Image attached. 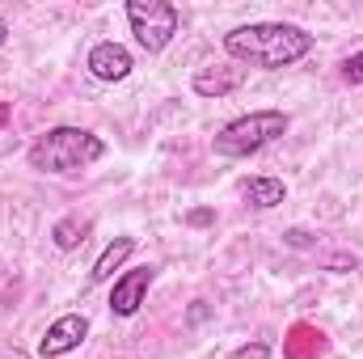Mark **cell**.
<instances>
[{"instance_id":"obj_1","label":"cell","mask_w":363,"mask_h":359,"mask_svg":"<svg viewBox=\"0 0 363 359\" xmlns=\"http://www.w3.org/2000/svg\"><path fill=\"white\" fill-rule=\"evenodd\" d=\"M224 51L241 68L279 72V68L300 64L313 51V34L304 26H291V21H254V26L228 30L224 34Z\"/></svg>"},{"instance_id":"obj_2","label":"cell","mask_w":363,"mask_h":359,"mask_svg":"<svg viewBox=\"0 0 363 359\" xmlns=\"http://www.w3.org/2000/svg\"><path fill=\"white\" fill-rule=\"evenodd\" d=\"M101 157H106V140L85 131V127H47L26 153L30 170L55 174V178H72V174L89 170Z\"/></svg>"},{"instance_id":"obj_3","label":"cell","mask_w":363,"mask_h":359,"mask_svg":"<svg viewBox=\"0 0 363 359\" xmlns=\"http://www.w3.org/2000/svg\"><path fill=\"white\" fill-rule=\"evenodd\" d=\"M287 127H291V118H287L283 110H250V114H241V118L224 123V127L216 131L211 148H216V157L241 161V157L262 153V148L274 144V140H283V136H287Z\"/></svg>"},{"instance_id":"obj_4","label":"cell","mask_w":363,"mask_h":359,"mask_svg":"<svg viewBox=\"0 0 363 359\" xmlns=\"http://www.w3.org/2000/svg\"><path fill=\"white\" fill-rule=\"evenodd\" d=\"M127 21H131L135 43L148 55H157V51H165L174 43V34L182 26V13H178V4H169V0H127Z\"/></svg>"},{"instance_id":"obj_5","label":"cell","mask_w":363,"mask_h":359,"mask_svg":"<svg viewBox=\"0 0 363 359\" xmlns=\"http://www.w3.org/2000/svg\"><path fill=\"white\" fill-rule=\"evenodd\" d=\"M152 279H157V267H135L127 275H118L114 287H110V313L114 317H135L144 309V300H148Z\"/></svg>"},{"instance_id":"obj_6","label":"cell","mask_w":363,"mask_h":359,"mask_svg":"<svg viewBox=\"0 0 363 359\" xmlns=\"http://www.w3.org/2000/svg\"><path fill=\"white\" fill-rule=\"evenodd\" d=\"M85 334H89V317H85V313H64V317H55V321L47 326V334H43V343H38V355L43 359L68 355V351H77V347L85 343Z\"/></svg>"},{"instance_id":"obj_7","label":"cell","mask_w":363,"mask_h":359,"mask_svg":"<svg viewBox=\"0 0 363 359\" xmlns=\"http://www.w3.org/2000/svg\"><path fill=\"white\" fill-rule=\"evenodd\" d=\"M85 68H89L97 81L114 85V81H127L135 64H131V51H127L123 43H97L89 51V60H85Z\"/></svg>"},{"instance_id":"obj_8","label":"cell","mask_w":363,"mask_h":359,"mask_svg":"<svg viewBox=\"0 0 363 359\" xmlns=\"http://www.w3.org/2000/svg\"><path fill=\"white\" fill-rule=\"evenodd\" d=\"M241 81H245V68H241V64H224V68H203V72H194L190 89L199 93V97H228V93L241 89Z\"/></svg>"},{"instance_id":"obj_9","label":"cell","mask_w":363,"mask_h":359,"mask_svg":"<svg viewBox=\"0 0 363 359\" xmlns=\"http://www.w3.org/2000/svg\"><path fill=\"white\" fill-rule=\"evenodd\" d=\"M131 254H135V237H114V241L101 250V258L93 263V283H106V279H114V270L123 267Z\"/></svg>"},{"instance_id":"obj_10","label":"cell","mask_w":363,"mask_h":359,"mask_svg":"<svg viewBox=\"0 0 363 359\" xmlns=\"http://www.w3.org/2000/svg\"><path fill=\"white\" fill-rule=\"evenodd\" d=\"M241 194H245V203H250V207L271 211V207H279V203L287 199V186H283L279 178H250L245 186H241Z\"/></svg>"},{"instance_id":"obj_11","label":"cell","mask_w":363,"mask_h":359,"mask_svg":"<svg viewBox=\"0 0 363 359\" xmlns=\"http://www.w3.org/2000/svg\"><path fill=\"white\" fill-rule=\"evenodd\" d=\"M283 351H287V359H317L325 351V338H321V330H313V326H296L291 338L283 343Z\"/></svg>"},{"instance_id":"obj_12","label":"cell","mask_w":363,"mask_h":359,"mask_svg":"<svg viewBox=\"0 0 363 359\" xmlns=\"http://www.w3.org/2000/svg\"><path fill=\"white\" fill-rule=\"evenodd\" d=\"M85 233H89V220H81V216H64V220L51 228V241H55V250H77V245L85 241Z\"/></svg>"},{"instance_id":"obj_13","label":"cell","mask_w":363,"mask_h":359,"mask_svg":"<svg viewBox=\"0 0 363 359\" xmlns=\"http://www.w3.org/2000/svg\"><path fill=\"white\" fill-rule=\"evenodd\" d=\"M342 81H347V85H363V51H355V55L342 60Z\"/></svg>"},{"instance_id":"obj_14","label":"cell","mask_w":363,"mask_h":359,"mask_svg":"<svg viewBox=\"0 0 363 359\" xmlns=\"http://www.w3.org/2000/svg\"><path fill=\"white\" fill-rule=\"evenodd\" d=\"M228 359H271V343H245V347H237Z\"/></svg>"},{"instance_id":"obj_15","label":"cell","mask_w":363,"mask_h":359,"mask_svg":"<svg viewBox=\"0 0 363 359\" xmlns=\"http://www.w3.org/2000/svg\"><path fill=\"white\" fill-rule=\"evenodd\" d=\"M4 43H9V21L0 17V47H4Z\"/></svg>"}]
</instances>
